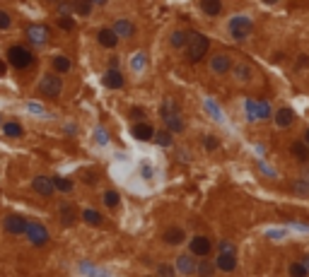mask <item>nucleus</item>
I'll use <instances>...</instances> for the list:
<instances>
[{"instance_id":"obj_38","label":"nucleus","mask_w":309,"mask_h":277,"mask_svg":"<svg viewBox=\"0 0 309 277\" xmlns=\"http://www.w3.org/2000/svg\"><path fill=\"white\" fill-rule=\"evenodd\" d=\"M203 145H205V150H208V152H213V150H218V147H220V140L215 138V135H205V138H203Z\"/></svg>"},{"instance_id":"obj_19","label":"nucleus","mask_w":309,"mask_h":277,"mask_svg":"<svg viewBox=\"0 0 309 277\" xmlns=\"http://www.w3.org/2000/svg\"><path fill=\"white\" fill-rule=\"evenodd\" d=\"M292 121H295V111L290 109V106L278 109V113H276V126H278V128H290Z\"/></svg>"},{"instance_id":"obj_36","label":"nucleus","mask_w":309,"mask_h":277,"mask_svg":"<svg viewBox=\"0 0 309 277\" xmlns=\"http://www.w3.org/2000/svg\"><path fill=\"white\" fill-rule=\"evenodd\" d=\"M58 29L73 31V29H75V20H73V17H58Z\"/></svg>"},{"instance_id":"obj_24","label":"nucleus","mask_w":309,"mask_h":277,"mask_svg":"<svg viewBox=\"0 0 309 277\" xmlns=\"http://www.w3.org/2000/svg\"><path fill=\"white\" fill-rule=\"evenodd\" d=\"M290 152H292L300 162H309V147L302 142V140H295V142H292V147H290Z\"/></svg>"},{"instance_id":"obj_31","label":"nucleus","mask_w":309,"mask_h":277,"mask_svg":"<svg viewBox=\"0 0 309 277\" xmlns=\"http://www.w3.org/2000/svg\"><path fill=\"white\" fill-rule=\"evenodd\" d=\"M83 220L87 222V224H89V227H99V224H102V215H99V212H97V210H84L83 212Z\"/></svg>"},{"instance_id":"obj_27","label":"nucleus","mask_w":309,"mask_h":277,"mask_svg":"<svg viewBox=\"0 0 309 277\" xmlns=\"http://www.w3.org/2000/svg\"><path fill=\"white\" fill-rule=\"evenodd\" d=\"M152 140H155V145H160V147H171L174 145V135L169 133V130H155V135H152Z\"/></svg>"},{"instance_id":"obj_20","label":"nucleus","mask_w":309,"mask_h":277,"mask_svg":"<svg viewBox=\"0 0 309 277\" xmlns=\"http://www.w3.org/2000/svg\"><path fill=\"white\" fill-rule=\"evenodd\" d=\"M200 10L208 17H218L223 15V0H200Z\"/></svg>"},{"instance_id":"obj_50","label":"nucleus","mask_w":309,"mask_h":277,"mask_svg":"<svg viewBox=\"0 0 309 277\" xmlns=\"http://www.w3.org/2000/svg\"><path fill=\"white\" fill-rule=\"evenodd\" d=\"M261 2H266V5H276L278 0H261Z\"/></svg>"},{"instance_id":"obj_15","label":"nucleus","mask_w":309,"mask_h":277,"mask_svg":"<svg viewBox=\"0 0 309 277\" xmlns=\"http://www.w3.org/2000/svg\"><path fill=\"white\" fill-rule=\"evenodd\" d=\"M97 41H99V46H104V49H116L118 46V36L112 31V27H102L97 31Z\"/></svg>"},{"instance_id":"obj_40","label":"nucleus","mask_w":309,"mask_h":277,"mask_svg":"<svg viewBox=\"0 0 309 277\" xmlns=\"http://www.w3.org/2000/svg\"><path fill=\"white\" fill-rule=\"evenodd\" d=\"M131 118H133L136 123H140V121H145V111H142L140 106H133V111H131Z\"/></svg>"},{"instance_id":"obj_28","label":"nucleus","mask_w":309,"mask_h":277,"mask_svg":"<svg viewBox=\"0 0 309 277\" xmlns=\"http://www.w3.org/2000/svg\"><path fill=\"white\" fill-rule=\"evenodd\" d=\"M213 273H215V263H213V260L203 258L200 263H196V275H200V277H213Z\"/></svg>"},{"instance_id":"obj_3","label":"nucleus","mask_w":309,"mask_h":277,"mask_svg":"<svg viewBox=\"0 0 309 277\" xmlns=\"http://www.w3.org/2000/svg\"><path fill=\"white\" fill-rule=\"evenodd\" d=\"M36 92H39V97H44V99H58L60 92H63V80H60V75H56V73L44 75V77L39 80Z\"/></svg>"},{"instance_id":"obj_9","label":"nucleus","mask_w":309,"mask_h":277,"mask_svg":"<svg viewBox=\"0 0 309 277\" xmlns=\"http://www.w3.org/2000/svg\"><path fill=\"white\" fill-rule=\"evenodd\" d=\"M31 188H34V193H39L41 198H51V195L56 193V188H54V181H51L49 176H34V181H31Z\"/></svg>"},{"instance_id":"obj_2","label":"nucleus","mask_w":309,"mask_h":277,"mask_svg":"<svg viewBox=\"0 0 309 277\" xmlns=\"http://www.w3.org/2000/svg\"><path fill=\"white\" fill-rule=\"evenodd\" d=\"M7 60H10L12 68L27 70L29 65H34V51L29 46H25V44H15V46L7 49Z\"/></svg>"},{"instance_id":"obj_34","label":"nucleus","mask_w":309,"mask_h":277,"mask_svg":"<svg viewBox=\"0 0 309 277\" xmlns=\"http://www.w3.org/2000/svg\"><path fill=\"white\" fill-rule=\"evenodd\" d=\"M290 277H309L302 263H290Z\"/></svg>"},{"instance_id":"obj_33","label":"nucleus","mask_w":309,"mask_h":277,"mask_svg":"<svg viewBox=\"0 0 309 277\" xmlns=\"http://www.w3.org/2000/svg\"><path fill=\"white\" fill-rule=\"evenodd\" d=\"M171 113H179V106H176V101L165 99V104H162V109H160V116L167 118V116H171Z\"/></svg>"},{"instance_id":"obj_26","label":"nucleus","mask_w":309,"mask_h":277,"mask_svg":"<svg viewBox=\"0 0 309 277\" xmlns=\"http://www.w3.org/2000/svg\"><path fill=\"white\" fill-rule=\"evenodd\" d=\"M2 133H5L7 138H22V135H25V128H22L17 121H7V123L2 126Z\"/></svg>"},{"instance_id":"obj_16","label":"nucleus","mask_w":309,"mask_h":277,"mask_svg":"<svg viewBox=\"0 0 309 277\" xmlns=\"http://www.w3.org/2000/svg\"><path fill=\"white\" fill-rule=\"evenodd\" d=\"M184 239H186V234H184L181 227H169L167 231L162 234V241L167 246H179V244H184Z\"/></svg>"},{"instance_id":"obj_46","label":"nucleus","mask_w":309,"mask_h":277,"mask_svg":"<svg viewBox=\"0 0 309 277\" xmlns=\"http://www.w3.org/2000/svg\"><path fill=\"white\" fill-rule=\"evenodd\" d=\"M5 73H7V65L0 60V77H5Z\"/></svg>"},{"instance_id":"obj_17","label":"nucleus","mask_w":309,"mask_h":277,"mask_svg":"<svg viewBox=\"0 0 309 277\" xmlns=\"http://www.w3.org/2000/svg\"><path fill=\"white\" fill-rule=\"evenodd\" d=\"M176 270L181 275H196V263H194V255L191 253H184L176 258Z\"/></svg>"},{"instance_id":"obj_23","label":"nucleus","mask_w":309,"mask_h":277,"mask_svg":"<svg viewBox=\"0 0 309 277\" xmlns=\"http://www.w3.org/2000/svg\"><path fill=\"white\" fill-rule=\"evenodd\" d=\"M104 84H107L109 89H121V87H123V75L118 73V68L107 70V75H104Z\"/></svg>"},{"instance_id":"obj_7","label":"nucleus","mask_w":309,"mask_h":277,"mask_svg":"<svg viewBox=\"0 0 309 277\" xmlns=\"http://www.w3.org/2000/svg\"><path fill=\"white\" fill-rule=\"evenodd\" d=\"M2 227H5L7 234L20 236V234H25V229H27V220H25L22 215H7V217L2 220Z\"/></svg>"},{"instance_id":"obj_4","label":"nucleus","mask_w":309,"mask_h":277,"mask_svg":"<svg viewBox=\"0 0 309 277\" xmlns=\"http://www.w3.org/2000/svg\"><path fill=\"white\" fill-rule=\"evenodd\" d=\"M227 31H229V36H232L234 41H244L253 31V22L249 17H244V15H237V17H232V20L227 22Z\"/></svg>"},{"instance_id":"obj_43","label":"nucleus","mask_w":309,"mask_h":277,"mask_svg":"<svg viewBox=\"0 0 309 277\" xmlns=\"http://www.w3.org/2000/svg\"><path fill=\"white\" fill-rule=\"evenodd\" d=\"M220 253H234V244L232 241H220Z\"/></svg>"},{"instance_id":"obj_8","label":"nucleus","mask_w":309,"mask_h":277,"mask_svg":"<svg viewBox=\"0 0 309 277\" xmlns=\"http://www.w3.org/2000/svg\"><path fill=\"white\" fill-rule=\"evenodd\" d=\"M208 65H210V70H213L215 75H227V73L234 68V65H232V58H229L227 53H215L213 58H210Z\"/></svg>"},{"instance_id":"obj_44","label":"nucleus","mask_w":309,"mask_h":277,"mask_svg":"<svg viewBox=\"0 0 309 277\" xmlns=\"http://www.w3.org/2000/svg\"><path fill=\"white\" fill-rule=\"evenodd\" d=\"M140 174L145 176V178H150V176H152V169H150V162H142V164H140Z\"/></svg>"},{"instance_id":"obj_51","label":"nucleus","mask_w":309,"mask_h":277,"mask_svg":"<svg viewBox=\"0 0 309 277\" xmlns=\"http://www.w3.org/2000/svg\"><path fill=\"white\" fill-rule=\"evenodd\" d=\"M49 2H60V0H49Z\"/></svg>"},{"instance_id":"obj_39","label":"nucleus","mask_w":309,"mask_h":277,"mask_svg":"<svg viewBox=\"0 0 309 277\" xmlns=\"http://www.w3.org/2000/svg\"><path fill=\"white\" fill-rule=\"evenodd\" d=\"M10 25H12L10 12H7V10H0V29H10Z\"/></svg>"},{"instance_id":"obj_30","label":"nucleus","mask_w":309,"mask_h":277,"mask_svg":"<svg viewBox=\"0 0 309 277\" xmlns=\"http://www.w3.org/2000/svg\"><path fill=\"white\" fill-rule=\"evenodd\" d=\"M232 73H234V77L242 80V82H249V80H252V68H249V65H237V68H232Z\"/></svg>"},{"instance_id":"obj_14","label":"nucleus","mask_w":309,"mask_h":277,"mask_svg":"<svg viewBox=\"0 0 309 277\" xmlns=\"http://www.w3.org/2000/svg\"><path fill=\"white\" fill-rule=\"evenodd\" d=\"M131 135L136 140H140V142H147V140H152V135H155V128H152L147 121H140V123H133Z\"/></svg>"},{"instance_id":"obj_37","label":"nucleus","mask_w":309,"mask_h":277,"mask_svg":"<svg viewBox=\"0 0 309 277\" xmlns=\"http://www.w3.org/2000/svg\"><path fill=\"white\" fill-rule=\"evenodd\" d=\"M58 15H60V17H70V15H73V2L60 0V2H58Z\"/></svg>"},{"instance_id":"obj_21","label":"nucleus","mask_w":309,"mask_h":277,"mask_svg":"<svg viewBox=\"0 0 309 277\" xmlns=\"http://www.w3.org/2000/svg\"><path fill=\"white\" fill-rule=\"evenodd\" d=\"M51 68H54V73H56V75H65V73H70V70H73V63H70V58H68V55H56V58L51 60Z\"/></svg>"},{"instance_id":"obj_49","label":"nucleus","mask_w":309,"mask_h":277,"mask_svg":"<svg viewBox=\"0 0 309 277\" xmlns=\"http://www.w3.org/2000/svg\"><path fill=\"white\" fill-rule=\"evenodd\" d=\"M302 142H305V145H307V147H309V128H307V130H305V140H302Z\"/></svg>"},{"instance_id":"obj_41","label":"nucleus","mask_w":309,"mask_h":277,"mask_svg":"<svg viewBox=\"0 0 309 277\" xmlns=\"http://www.w3.org/2000/svg\"><path fill=\"white\" fill-rule=\"evenodd\" d=\"M157 273H160V277H174V268H169V265L162 263V265L157 268Z\"/></svg>"},{"instance_id":"obj_22","label":"nucleus","mask_w":309,"mask_h":277,"mask_svg":"<svg viewBox=\"0 0 309 277\" xmlns=\"http://www.w3.org/2000/svg\"><path fill=\"white\" fill-rule=\"evenodd\" d=\"M186 41H189V31L186 29H174L171 36H169V46L171 49H186Z\"/></svg>"},{"instance_id":"obj_45","label":"nucleus","mask_w":309,"mask_h":277,"mask_svg":"<svg viewBox=\"0 0 309 277\" xmlns=\"http://www.w3.org/2000/svg\"><path fill=\"white\" fill-rule=\"evenodd\" d=\"M309 65V58L307 55H300V60H297V70H302V68H307Z\"/></svg>"},{"instance_id":"obj_35","label":"nucleus","mask_w":309,"mask_h":277,"mask_svg":"<svg viewBox=\"0 0 309 277\" xmlns=\"http://www.w3.org/2000/svg\"><path fill=\"white\" fill-rule=\"evenodd\" d=\"M271 116V106L266 101H256V118H268Z\"/></svg>"},{"instance_id":"obj_48","label":"nucleus","mask_w":309,"mask_h":277,"mask_svg":"<svg viewBox=\"0 0 309 277\" xmlns=\"http://www.w3.org/2000/svg\"><path fill=\"white\" fill-rule=\"evenodd\" d=\"M89 2H92V5H107L109 0H89Z\"/></svg>"},{"instance_id":"obj_42","label":"nucleus","mask_w":309,"mask_h":277,"mask_svg":"<svg viewBox=\"0 0 309 277\" xmlns=\"http://www.w3.org/2000/svg\"><path fill=\"white\" fill-rule=\"evenodd\" d=\"M247 116H249V121H256V101H247Z\"/></svg>"},{"instance_id":"obj_6","label":"nucleus","mask_w":309,"mask_h":277,"mask_svg":"<svg viewBox=\"0 0 309 277\" xmlns=\"http://www.w3.org/2000/svg\"><path fill=\"white\" fill-rule=\"evenodd\" d=\"M213 251V241L208 236H194L189 241V253L196 258H208V253Z\"/></svg>"},{"instance_id":"obj_47","label":"nucleus","mask_w":309,"mask_h":277,"mask_svg":"<svg viewBox=\"0 0 309 277\" xmlns=\"http://www.w3.org/2000/svg\"><path fill=\"white\" fill-rule=\"evenodd\" d=\"M302 265H305V270L309 273V255H305V258H302Z\"/></svg>"},{"instance_id":"obj_10","label":"nucleus","mask_w":309,"mask_h":277,"mask_svg":"<svg viewBox=\"0 0 309 277\" xmlns=\"http://www.w3.org/2000/svg\"><path fill=\"white\" fill-rule=\"evenodd\" d=\"M58 217H60V224H63V227H75V222H78V210H75V205H70V202H60V207H58Z\"/></svg>"},{"instance_id":"obj_25","label":"nucleus","mask_w":309,"mask_h":277,"mask_svg":"<svg viewBox=\"0 0 309 277\" xmlns=\"http://www.w3.org/2000/svg\"><path fill=\"white\" fill-rule=\"evenodd\" d=\"M92 10H94V5H92L89 0H73V12H75V15H80V17H89Z\"/></svg>"},{"instance_id":"obj_18","label":"nucleus","mask_w":309,"mask_h":277,"mask_svg":"<svg viewBox=\"0 0 309 277\" xmlns=\"http://www.w3.org/2000/svg\"><path fill=\"white\" fill-rule=\"evenodd\" d=\"M165 126H167L165 130H169L171 135H174V133H184V130H186V123H184L181 113H171V116H167V118H165Z\"/></svg>"},{"instance_id":"obj_1","label":"nucleus","mask_w":309,"mask_h":277,"mask_svg":"<svg viewBox=\"0 0 309 277\" xmlns=\"http://www.w3.org/2000/svg\"><path fill=\"white\" fill-rule=\"evenodd\" d=\"M186 60L189 63H200L205 53L210 51V39L200 31H189V41H186Z\"/></svg>"},{"instance_id":"obj_13","label":"nucleus","mask_w":309,"mask_h":277,"mask_svg":"<svg viewBox=\"0 0 309 277\" xmlns=\"http://www.w3.org/2000/svg\"><path fill=\"white\" fill-rule=\"evenodd\" d=\"M112 31L118 36V41H121V39H133V34H136V25H133L131 20H116Z\"/></svg>"},{"instance_id":"obj_29","label":"nucleus","mask_w":309,"mask_h":277,"mask_svg":"<svg viewBox=\"0 0 309 277\" xmlns=\"http://www.w3.org/2000/svg\"><path fill=\"white\" fill-rule=\"evenodd\" d=\"M51 181H54V188H56V191H60V193H70V191H73V181H70V178L54 176Z\"/></svg>"},{"instance_id":"obj_5","label":"nucleus","mask_w":309,"mask_h":277,"mask_svg":"<svg viewBox=\"0 0 309 277\" xmlns=\"http://www.w3.org/2000/svg\"><path fill=\"white\" fill-rule=\"evenodd\" d=\"M25 234H27L29 244H31V246H36V249H41V246H46V244H49V229H46L41 222H27Z\"/></svg>"},{"instance_id":"obj_11","label":"nucleus","mask_w":309,"mask_h":277,"mask_svg":"<svg viewBox=\"0 0 309 277\" xmlns=\"http://www.w3.org/2000/svg\"><path fill=\"white\" fill-rule=\"evenodd\" d=\"M25 34H27L29 44H46L49 41V29L44 27V25H31V27L25 29Z\"/></svg>"},{"instance_id":"obj_32","label":"nucleus","mask_w":309,"mask_h":277,"mask_svg":"<svg viewBox=\"0 0 309 277\" xmlns=\"http://www.w3.org/2000/svg\"><path fill=\"white\" fill-rule=\"evenodd\" d=\"M104 205H107L109 210H116V207L121 205V195L116 193V191H107V193H104Z\"/></svg>"},{"instance_id":"obj_12","label":"nucleus","mask_w":309,"mask_h":277,"mask_svg":"<svg viewBox=\"0 0 309 277\" xmlns=\"http://www.w3.org/2000/svg\"><path fill=\"white\" fill-rule=\"evenodd\" d=\"M215 270H220V273H234L237 270V255L234 253H218Z\"/></svg>"}]
</instances>
